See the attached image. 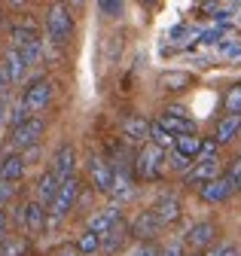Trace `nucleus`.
Returning a JSON list of instances; mask_svg holds the SVG:
<instances>
[{
    "label": "nucleus",
    "instance_id": "a878e982",
    "mask_svg": "<svg viewBox=\"0 0 241 256\" xmlns=\"http://www.w3.org/2000/svg\"><path fill=\"white\" fill-rule=\"evenodd\" d=\"M76 247H80V253L82 256H95L98 250H101V235H95V232H82L80 238H76Z\"/></svg>",
    "mask_w": 241,
    "mask_h": 256
},
{
    "label": "nucleus",
    "instance_id": "a19ab883",
    "mask_svg": "<svg viewBox=\"0 0 241 256\" xmlns=\"http://www.w3.org/2000/svg\"><path fill=\"white\" fill-rule=\"evenodd\" d=\"M140 4H144V6H153V4H159V0H140Z\"/></svg>",
    "mask_w": 241,
    "mask_h": 256
},
{
    "label": "nucleus",
    "instance_id": "7ed1b4c3",
    "mask_svg": "<svg viewBox=\"0 0 241 256\" xmlns=\"http://www.w3.org/2000/svg\"><path fill=\"white\" fill-rule=\"evenodd\" d=\"M43 132H46V122H43L40 116H28L24 122L12 125L10 144H12V150H16V152H22V150H34V146L40 144Z\"/></svg>",
    "mask_w": 241,
    "mask_h": 256
},
{
    "label": "nucleus",
    "instance_id": "412c9836",
    "mask_svg": "<svg viewBox=\"0 0 241 256\" xmlns=\"http://www.w3.org/2000/svg\"><path fill=\"white\" fill-rule=\"evenodd\" d=\"M165 132H171L174 138H180V134H196V122L190 119V116H174V113H162L159 119H156Z\"/></svg>",
    "mask_w": 241,
    "mask_h": 256
},
{
    "label": "nucleus",
    "instance_id": "f3484780",
    "mask_svg": "<svg viewBox=\"0 0 241 256\" xmlns=\"http://www.w3.org/2000/svg\"><path fill=\"white\" fill-rule=\"evenodd\" d=\"M119 220H122V210H119V204H110V208H104V210H98V214L88 216L86 229H88V232H95V235H107Z\"/></svg>",
    "mask_w": 241,
    "mask_h": 256
},
{
    "label": "nucleus",
    "instance_id": "f704fd0d",
    "mask_svg": "<svg viewBox=\"0 0 241 256\" xmlns=\"http://www.w3.org/2000/svg\"><path fill=\"white\" fill-rule=\"evenodd\" d=\"M217 140H202V152H198V162H204V158H217Z\"/></svg>",
    "mask_w": 241,
    "mask_h": 256
},
{
    "label": "nucleus",
    "instance_id": "79ce46f5",
    "mask_svg": "<svg viewBox=\"0 0 241 256\" xmlns=\"http://www.w3.org/2000/svg\"><path fill=\"white\" fill-rule=\"evenodd\" d=\"M190 256H208V253H190Z\"/></svg>",
    "mask_w": 241,
    "mask_h": 256
},
{
    "label": "nucleus",
    "instance_id": "473e14b6",
    "mask_svg": "<svg viewBox=\"0 0 241 256\" xmlns=\"http://www.w3.org/2000/svg\"><path fill=\"white\" fill-rule=\"evenodd\" d=\"M208 256H241V250H238L235 244L223 241V244H217V247H210V250H208Z\"/></svg>",
    "mask_w": 241,
    "mask_h": 256
},
{
    "label": "nucleus",
    "instance_id": "dca6fc26",
    "mask_svg": "<svg viewBox=\"0 0 241 256\" xmlns=\"http://www.w3.org/2000/svg\"><path fill=\"white\" fill-rule=\"evenodd\" d=\"M132 238V222H126V220H119L116 226L107 232V235H101V253H107V256H113V253H119L126 247V241Z\"/></svg>",
    "mask_w": 241,
    "mask_h": 256
},
{
    "label": "nucleus",
    "instance_id": "0eeeda50",
    "mask_svg": "<svg viewBox=\"0 0 241 256\" xmlns=\"http://www.w3.org/2000/svg\"><path fill=\"white\" fill-rule=\"evenodd\" d=\"M12 46L24 55L28 64H40V58H43V40L37 37V30H31V28H12Z\"/></svg>",
    "mask_w": 241,
    "mask_h": 256
},
{
    "label": "nucleus",
    "instance_id": "ea45409f",
    "mask_svg": "<svg viewBox=\"0 0 241 256\" xmlns=\"http://www.w3.org/2000/svg\"><path fill=\"white\" fill-rule=\"evenodd\" d=\"M235 192H241V174L235 177Z\"/></svg>",
    "mask_w": 241,
    "mask_h": 256
},
{
    "label": "nucleus",
    "instance_id": "1a4fd4ad",
    "mask_svg": "<svg viewBox=\"0 0 241 256\" xmlns=\"http://www.w3.org/2000/svg\"><path fill=\"white\" fill-rule=\"evenodd\" d=\"M232 196H235V180L229 174H220L214 180H208L204 186H198V198L208 202V204H220V202H226Z\"/></svg>",
    "mask_w": 241,
    "mask_h": 256
},
{
    "label": "nucleus",
    "instance_id": "393cba45",
    "mask_svg": "<svg viewBox=\"0 0 241 256\" xmlns=\"http://www.w3.org/2000/svg\"><path fill=\"white\" fill-rule=\"evenodd\" d=\"M28 238H4L0 241V256H28Z\"/></svg>",
    "mask_w": 241,
    "mask_h": 256
},
{
    "label": "nucleus",
    "instance_id": "4c0bfd02",
    "mask_svg": "<svg viewBox=\"0 0 241 256\" xmlns=\"http://www.w3.org/2000/svg\"><path fill=\"white\" fill-rule=\"evenodd\" d=\"M6 238V214H4V208H0V241Z\"/></svg>",
    "mask_w": 241,
    "mask_h": 256
},
{
    "label": "nucleus",
    "instance_id": "a211bd4d",
    "mask_svg": "<svg viewBox=\"0 0 241 256\" xmlns=\"http://www.w3.org/2000/svg\"><path fill=\"white\" fill-rule=\"evenodd\" d=\"M150 125L153 122H146L144 116H126L122 119V140L126 144H150Z\"/></svg>",
    "mask_w": 241,
    "mask_h": 256
},
{
    "label": "nucleus",
    "instance_id": "20e7f679",
    "mask_svg": "<svg viewBox=\"0 0 241 256\" xmlns=\"http://www.w3.org/2000/svg\"><path fill=\"white\" fill-rule=\"evenodd\" d=\"M80 192H82V183H80V177H70V180H64V183H62V189L55 192L52 204H49V222H55V220L68 216V214L76 208V202H80Z\"/></svg>",
    "mask_w": 241,
    "mask_h": 256
},
{
    "label": "nucleus",
    "instance_id": "4be33fe9",
    "mask_svg": "<svg viewBox=\"0 0 241 256\" xmlns=\"http://www.w3.org/2000/svg\"><path fill=\"white\" fill-rule=\"evenodd\" d=\"M238 134H241V116H235V113H226L214 128V140L217 144H232Z\"/></svg>",
    "mask_w": 241,
    "mask_h": 256
},
{
    "label": "nucleus",
    "instance_id": "cd10ccee",
    "mask_svg": "<svg viewBox=\"0 0 241 256\" xmlns=\"http://www.w3.org/2000/svg\"><path fill=\"white\" fill-rule=\"evenodd\" d=\"M150 140H153L156 146H162V150H174V134L171 132H165V128L159 125V122H153V125H150Z\"/></svg>",
    "mask_w": 241,
    "mask_h": 256
},
{
    "label": "nucleus",
    "instance_id": "9d476101",
    "mask_svg": "<svg viewBox=\"0 0 241 256\" xmlns=\"http://www.w3.org/2000/svg\"><path fill=\"white\" fill-rule=\"evenodd\" d=\"M88 180H92L95 192H101V196H110L113 189V162L104 156H92L88 158Z\"/></svg>",
    "mask_w": 241,
    "mask_h": 256
},
{
    "label": "nucleus",
    "instance_id": "4468645a",
    "mask_svg": "<svg viewBox=\"0 0 241 256\" xmlns=\"http://www.w3.org/2000/svg\"><path fill=\"white\" fill-rule=\"evenodd\" d=\"M62 180H70V177H76V150L70 146V144H62L55 150V156H52V165H49Z\"/></svg>",
    "mask_w": 241,
    "mask_h": 256
},
{
    "label": "nucleus",
    "instance_id": "f8f14e48",
    "mask_svg": "<svg viewBox=\"0 0 241 256\" xmlns=\"http://www.w3.org/2000/svg\"><path fill=\"white\" fill-rule=\"evenodd\" d=\"M165 226H162V220L153 214V210H140L134 220H132V238H138V241H153L159 232H162Z\"/></svg>",
    "mask_w": 241,
    "mask_h": 256
},
{
    "label": "nucleus",
    "instance_id": "5701e85b",
    "mask_svg": "<svg viewBox=\"0 0 241 256\" xmlns=\"http://www.w3.org/2000/svg\"><path fill=\"white\" fill-rule=\"evenodd\" d=\"M24 156L22 152H10L4 156V162H0V180H10V183H18L24 177Z\"/></svg>",
    "mask_w": 241,
    "mask_h": 256
},
{
    "label": "nucleus",
    "instance_id": "9b49d317",
    "mask_svg": "<svg viewBox=\"0 0 241 256\" xmlns=\"http://www.w3.org/2000/svg\"><path fill=\"white\" fill-rule=\"evenodd\" d=\"M134 168L128 165H113V189H110V196L116 198V204H122L128 198H134Z\"/></svg>",
    "mask_w": 241,
    "mask_h": 256
},
{
    "label": "nucleus",
    "instance_id": "c85d7f7f",
    "mask_svg": "<svg viewBox=\"0 0 241 256\" xmlns=\"http://www.w3.org/2000/svg\"><path fill=\"white\" fill-rule=\"evenodd\" d=\"M223 104H226V113L241 116V82H235V86H229V88H226Z\"/></svg>",
    "mask_w": 241,
    "mask_h": 256
},
{
    "label": "nucleus",
    "instance_id": "f03ea898",
    "mask_svg": "<svg viewBox=\"0 0 241 256\" xmlns=\"http://www.w3.org/2000/svg\"><path fill=\"white\" fill-rule=\"evenodd\" d=\"M46 34L55 46H64L70 43L74 37V16H70V6L64 4V0H58V4L49 6L46 12Z\"/></svg>",
    "mask_w": 241,
    "mask_h": 256
},
{
    "label": "nucleus",
    "instance_id": "7c9ffc66",
    "mask_svg": "<svg viewBox=\"0 0 241 256\" xmlns=\"http://www.w3.org/2000/svg\"><path fill=\"white\" fill-rule=\"evenodd\" d=\"M98 10L107 16V18H119L126 10V0H98Z\"/></svg>",
    "mask_w": 241,
    "mask_h": 256
},
{
    "label": "nucleus",
    "instance_id": "2f4dec72",
    "mask_svg": "<svg viewBox=\"0 0 241 256\" xmlns=\"http://www.w3.org/2000/svg\"><path fill=\"white\" fill-rule=\"evenodd\" d=\"M128 256H162V247H156L153 241H138V247Z\"/></svg>",
    "mask_w": 241,
    "mask_h": 256
},
{
    "label": "nucleus",
    "instance_id": "72a5a7b5",
    "mask_svg": "<svg viewBox=\"0 0 241 256\" xmlns=\"http://www.w3.org/2000/svg\"><path fill=\"white\" fill-rule=\"evenodd\" d=\"M16 198V183H10V180H0V208L4 204H10Z\"/></svg>",
    "mask_w": 241,
    "mask_h": 256
},
{
    "label": "nucleus",
    "instance_id": "aec40b11",
    "mask_svg": "<svg viewBox=\"0 0 241 256\" xmlns=\"http://www.w3.org/2000/svg\"><path fill=\"white\" fill-rule=\"evenodd\" d=\"M62 183H64L62 177H58L52 168H46V171H43V177L37 180V202H43V204L49 208V204H52V198H55V192L62 189Z\"/></svg>",
    "mask_w": 241,
    "mask_h": 256
},
{
    "label": "nucleus",
    "instance_id": "6ab92c4d",
    "mask_svg": "<svg viewBox=\"0 0 241 256\" xmlns=\"http://www.w3.org/2000/svg\"><path fill=\"white\" fill-rule=\"evenodd\" d=\"M0 68L6 70L10 82L16 86V82H22V80H24V74H28V68H31V64L24 61V55H22L16 46H10V49L4 52V61H0Z\"/></svg>",
    "mask_w": 241,
    "mask_h": 256
},
{
    "label": "nucleus",
    "instance_id": "f257e3e1",
    "mask_svg": "<svg viewBox=\"0 0 241 256\" xmlns=\"http://www.w3.org/2000/svg\"><path fill=\"white\" fill-rule=\"evenodd\" d=\"M165 165H168V150H162V146H156L153 140H150V144H144V146L138 150V156H134V177L153 183V180L162 177Z\"/></svg>",
    "mask_w": 241,
    "mask_h": 256
},
{
    "label": "nucleus",
    "instance_id": "423d86ee",
    "mask_svg": "<svg viewBox=\"0 0 241 256\" xmlns=\"http://www.w3.org/2000/svg\"><path fill=\"white\" fill-rule=\"evenodd\" d=\"M18 220H22L28 238H37V235H43L46 226H49V208H46L43 202H28V204L18 210Z\"/></svg>",
    "mask_w": 241,
    "mask_h": 256
},
{
    "label": "nucleus",
    "instance_id": "39448f33",
    "mask_svg": "<svg viewBox=\"0 0 241 256\" xmlns=\"http://www.w3.org/2000/svg\"><path fill=\"white\" fill-rule=\"evenodd\" d=\"M52 101V80L49 76H37L34 82H28V88L22 92V104L28 113H43L46 104Z\"/></svg>",
    "mask_w": 241,
    "mask_h": 256
},
{
    "label": "nucleus",
    "instance_id": "ddd939ff",
    "mask_svg": "<svg viewBox=\"0 0 241 256\" xmlns=\"http://www.w3.org/2000/svg\"><path fill=\"white\" fill-rule=\"evenodd\" d=\"M150 210L162 220V226H174V222L180 220V214H184V202H180V196H174V192H165V196H159L153 202Z\"/></svg>",
    "mask_w": 241,
    "mask_h": 256
},
{
    "label": "nucleus",
    "instance_id": "bb28decb",
    "mask_svg": "<svg viewBox=\"0 0 241 256\" xmlns=\"http://www.w3.org/2000/svg\"><path fill=\"white\" fill-rule=\"evenodd\" d=\"M190 82H192L190 74H162V80H159V86L165 92H180V88H186Z\"/></svg>",
    "mask_w": 241,
    "mask_h": 256
},
{
    "label": "nucleus",
    "instance_id": "c9c22d12",
    "mask_svg": "<svg viewBox=\"0 0 241 256\" xmlns=\"http://www.w3.org/2000/svg\"><path fill=\"white\" fill-rule=\"evenodd\" d=\"M162 256H186V244L184 241H171L162 247Z\"/></svg>",
    "mask_w": 241,
    "mask_h": 256
},
{
    "label": "nucleus",
    "instance_id": "e433bc0d",
    "mask_svg": "<svg viewBox=\"0 0 241 256\" xmlns=\"http://www.w3.org/2000/svg\"><path fill=\"white\" fill-rule=\"evenodd\" d=\"M55 256H82V253H80L76 244H62V247L55 250Z\"/></svg>",
    "mask_w": 241,
    "mask_h": 256
},
{
    "label": "nucleus",
    "instance_id": "b1692460",
    "mask_svg": "<svg viewBox=\"0 0 241 256\" xmlns=\"http://www.w3.org/2000/svg\"><path fill=\"white\" fill-rule=\"evenodd\" d=\"M174 150L184 152V156H190V158H198V152H202V138H198V134H180V138L174 140Z\"/></svg>",
    "mask_w": 241,
    "mask_h": 256
},
{
    "label": "nucleus",
    "instance_id": "58836bf2",
    "mask_svg": "<svg viewBox=\"0 0 241 256\" xmlns=\"http://www.w3.org/2000/svg\"><path fill=\"white\" fill-rule=\"evenodd\" d=\"M64 4H68V6H74V10H80V6L86 4V0H64Z\"/></svg>",
    "mask_w": 241,
    "mask_h": 256
},
{
    "label": "nucleus",
    "instance_id": "6e6552de",
    "mask_svg": "<svg viewBox=\"0 0 241 256\" xmlns=\"http://www.w3.org/2000/svg\"><path fill=\"white\" fill-rule=\"evenodd\" d=\"M214 241H217V222H210V220H202V222H196V226H190V232L184 238V244L192 247V253L210 250Z\"/></svg>",
    "mask_w": 241,
    "mask_h": 256
},
{
    "label": "nucleus",
    "instance_id": "c756f323",
    "mask_svg": "<svg viewBox=\"0 0 241 256\" xmlns=\"http://www.w3.org/2000/svg\"><path fill=\"white\" fill-rule=\"evenodd\" d=\"M168 165L177 171V174H186L192 165H196V158H190V156H184V152H177V150H171V156H168Z\"/></svg>",
    "mask_w": 241,
    "mask_h": 256
},
{
    "label": "nucleus",
    "instance_id": "2eb2a0df",
    "mask_svg": "<svg viewBox=\"0 0 241 256\" xmlns=\"http://www.w3.org/2000/svg\"><path fill=\"white\" fill-rule=\"evenodd\" d=\"M220 177V158H204V162H196L186 174H184V183L186 186H204L208 180Z\"/></svg>",
    "mask_w": 241,
    "mask_h": 256
}]
</instances>
